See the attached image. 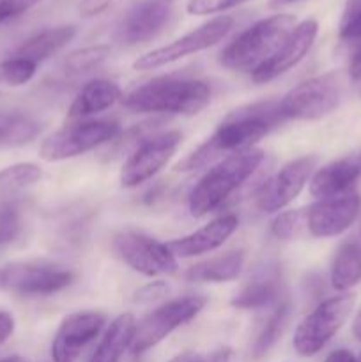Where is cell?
Instances as JSON below:
<instances>
[{"instance_id":"f35d334b","label":"cell","mask_w":361,"mask_h":362,"mask_svg":"<svg viewBox=\"0 0 361 362\" xmlns=\"http://www.w3.org/2000/svg\"><path fill=\"white\" fill-rule=\"evenodd\" d=\"M14 327H16V322H14L13 313L0 310V346L9 341L11 336L14 334Z\"/></svg>"},{"instance_id":"836d02e7","label":"cell","mask_w":361,"mask_h":362,"mask_svg":"<svg viewBox=\"0 0 361 362\" xmlns=\"http://www.w3.org/2000/svg\"><path fill=\"white\" fill-rule=\"evenodd\" d=\"M246 2L250 0H188L186 11L191 16H209V14L225 13Z\"/></svg>"},{"instance_id":"ee69618b","label":"cell","mask_w":361,"mask_h":362,"mask_svg":"<svg viewBox=\"0 0 361 362\" xmlns=\"http://www.w3.org/2000/svg\"><path fill=\"white\" fill-rule=\"evenodd\" d=\"M294 2H299V0H269V7L271 9H280V7L290 6Z\"/></svg>"},{"instance_id":"ab89813d","label":"cell","mask_w":361,"mask_h":362,"mask_svg":"<svg viewBox=\"0 0 361 362\" xmlns=\"http://www.w3.org/2000/svg\"><path fill=\"white\" fill-rule=\"evenodd\" d=\"M232 359V350L229 346H222V349L214 350L209 357H204L202 362H230Z\"/></svg>"},{"instance_id":"60d3db41","label":"cell","mask_w":361,"mask_h":362,"mask_svg":"<svg viewBox=\"0 0 361 362\" xmlns=\"http://www.w3.org/2000/svg\"><path fill=\"white\" fill-rule=\"evenodd\" d=\"M324 362H356V357L349 350H335V352L329 354Z\"/></svg>"},{"instance_id":"d6986e66","label":"cell","mask_w":361,"mask_h":362,"mask_svg":"<svg viewBox=\"0 0 361 362\" xmlns=\"http://www.w3.org/2000/svg\"><path fill=\"white\" fill-rule=\"evenodd\" d=\"M237 226H239V219L236 214H223L198 228L197 232L168 240L165 244L176 258L200 257V255L211 253L222 247L236 232Z\"/></svg>"},{"instance_id":"3957f363","label":"cell","mask_w":361,"mask_h":362,"mask_svg":"<svg viewBox=\"0 0 361 362\" xmlns=\"http://www.w3.org/2000/svg\"><path fill=\"white\" fill-rule=\"evenodd\" d=\"M264 152L248 148L212 165L195 184L188 198V207L193 218H204L222 207L260 166Z\"/></svg>"},{"instance_id":"d590c367","label":"cell","mask_w":361,"mask_h":362,"mask_svg":"<svg viewBox=\"0 0 361 362\" xmlns=\"http://www.w3.org/2000/svg\"><path fill=\"white\" fill-rule=\"evenodd\" d=\"M165 292H168V286H166L165 281H152L149 283V285L142 286V288L134 293V303H152V300L165 296Z\"/></svg>"},{"instance_id":"e575fe53","label":"cell","mask_w":361,"mask_h":362,"mask_svg":"<svg viewBox=\"0 0 361 362\" xmlns=\"http://www.w3.org/2000/svg\"><path fill=\"white\" fill-rule=\"evenodd\" d=\"M39 2L41 0H0V25L23 16Z\"/></svg>"},{"instance_id":"9c48e42d","label":"cell","mask_w":361,"mask_h":362,"mask_svg":"<svg viewBox=\"0 0 361 362\" xmlns=\"http://www.w3.org/2000/svg\"><path fill=\"white\" fill-rule=\"evenodd\" d=\"M112 251L134 272L154 278L177 272V260L165 243L134 228L119 230L112 237Z\"/></svg>"},{"instance_id":"ac0fdd59","label":"cell","mask_w":361,"mask_h":362,"mask_svg":"<svg viewBox=\"0 0 361 362\" xmlns=\"http://www.w3.org/2000/svg\"><path fill=\"white\" fill-rule=\"evenodd\" d=\"M285 297L282 269L278 264H265L253 272L246 285L232 297L230 304L246 311L273 310Z\"/></svg>"},{"instance_id":"f6af8a7d","label":"cell","mask_w":361,"mask_h":362,"mask_svg":"<svg viewBox=\"0 0 361 362\" xmlns=\"http://www.w3.org/2000/svg\"><path fill=\"white\" fill-rule=\"evenodd\" d=\"M0 362H28V361L23 359V357H20V356H9V357H4Z\"/></svg>"},{"instance_id":"277c9868","label":"cell","mask_w":361,"mask_h":362,"mask_svg":"<svg viewBox=\"0 0 361 362\" xmlns=\"http://www.w3.org/2000/svg\"><path fill=\"white\" fill-rule=\"evenodd\" d=\"M296 27L292 14L278 13L255 21L237 34L219 53V64L230 71L253 73L276 49Z\"/></svg>"},{"instance_id":"b9f144b4","label":"cell","mask_w":361,"mask_h":362,"mask_svg":"<svg viewBox=\"0 0 361 362\" xmlns=\"http://www.w3.org/2000/svg\"><path fill=\"white\" fill-rule=\"evenodd\" d=\"M204 357L198 356V354L195 352H183L179 354V356H176L173 359H170L168 362H202Z\"/></svg>"},{"instance_id":"2e32d148","label":"cell","mask_w":361,"mask_h":362,"mask_svg":"<svg viewBox=\"0 0 361 362\" xmlns=\"http://www.w3.org/2000/svg\"><path fill=\"white\" fill-rule=\"evenodd\" d=\"M361 209V197L350 189L338 197L322 198L306 209V228L311 237L328 239L350 228Z\"/></svg>"},{"instance_id":"d6a6232c","label":"cell","mask_w":361,"mask_h":362,"mask_svg":"<svg viewBox=\"0 0 361 362\" xmlns=\"http://www.w3.org/2000/svg\"><path fill=\"white\" fill-rule=\"evenodd\" d=\"M361 35V0H347L340 20V37L353 41Z\"/></svg>"},{"instance_id":"f546056e","label":"cell","mask_w":361,"mask_h":362,"mask_svg":"<svg viewBox=\"0 0 361 362\" xmlns=\"http://www.w3.org/2000/svg\"><path fill=\"white\" fill-rule=\"evenodd\" d=\"M38 64L23 57L13 55L0 62V85L6 87H23L35 76Z\"/></svg>"},{"instance_id":"5bb4252c","label":"cell","mask_w":361,"mask_h":362,"mask_svg":"<svg viewBox=\"0 0 361 362\" xmlns=\"http://www.w3.org/2000/svg\"><path fill=\"white\" fill-rule=\"evenodd\" d=\"M176 0H138L115 28V41L124 46H137L154 39L165 30L173 14Z\"/></svg>"},{"instance_id":"6da1fadb","label":"cell","mask_w":361,"mask_h":362,"mask_svg":"<svg viewBox=\"0 0 361 362\" xmlns=\"http://www.w3.org/2000/svg\"><path fill=\"white\" fill-rule=\"evenodd\" d=\"M280 122H283V117L276 101L255 103L234 110L219 124L211 138H207V141H204L197 151L188 154L176 170L193 172L212 165L218 159L222 161L223 156L229 158L237 152L253 148V145Z\"/></svg>"},{"instance_id":"bcb514c9","label":"cell","mask_w":361,"mask_h":362,"mask_svg":"<svg viewBox=\"0 0 361 362\" xmlns=\"http://www.w3.org/2000/svg\"><path fill=\"white\" fill-rule=\"evenodd\" d=\"M356 362H361V354H360V356L356 357Z\"/></svg>"},{"instance_id":"7c38bea8","label":"cell","mask_w":361,"mask_h":362,"mask_svg":"<svg viewBox=\"0 0 361 362\" xmlns=\"http://www.w3.org/2000/svg\"><path fill=\"white\" fill-rule=\"evenodd\" d=\"M180 141H183V134L179 131H166V133L145 138L124 161L119 173L120 186L133 189L151 180L176 156Z\"/></svg>"},{"instance_id":"8d00e7d4","label":"cell","mask_w":361,"mask_h":362,"mask_svg":"<svg viewBox=\"0 0 361 362\" xmlns=\"http://www.w3.org/2000/svg\"><path fill=\"white\" fill-rule=\"evenodd\" d=\"M350 53H349V78L353 81H361V35L360 37L349 41Z\"/></svg>"},{"instance_id":"ba28073f","label":"cell","mask_w":361,"mask_h":362,"mask_svg":"<svg viewBox=\"0 0 361 362\" xmlns=\"http://www.w3.org/2000/svg\"><path fill=\"white\" fill-rule=\"evenodd\" d=\"M119 136V124L112 120H85V122L69 124L42 141L39 156L46 163L66 161L94 151Z\"/></svg>"},{"instance_id":"7a4b0ae2","label":"cell","mask_w":361,"mask_h":362,"mask_svg":"<svg viewBox=\"0 0 361 362\" xmlns=\"http://www.w3.org/2000/svg\"><path fill=\"white\" fill-rule=\"evenodd\" d=\"M211 101V87L197 78L163 76L138 85L122 98L126 108L137 113L197 115Z\"/></svg>"},{"instance_id":"1f68e13d","label":"cell","mask_w":361,"mask_h":362,"mask_svg":"<svg viewBox=\"0 0 361 362\" xmlns=\"http://www.w3.org/2000/svg\"><path fill=\"white\" fill-rule=\"evenodd\" d=\"M303 225L306 226V209L287 211L276 216L271 223V233L276 239L292 240L299 235Z\"/></svg>"},{"instance_id":"f1b7e54d","label":"cell","mask_w":361,"mask_h":362,"mask_svg":"<svg viewBox=\"0 0 361 362\" xmlns=\"http://www.w3.org/2000/svg\"><path fill=\"white\" fill-rule=\"evenodd\" d=\"M110 46L96 45L87 46V48L71 52L66 59L62 60V73L66 76H81L91 71L98 69L103 62L110 57Z\"/></svg>"},{"instance_id":"603a6c76","label":"cell","mask_w":361,"mask_h":362,"mask_svg":"<svg viewBox=\"0 0 361 362\" xmlns=\"http://www.w3.org/2000/svg\"><path fill=\"white\" fill-rule=\"evenodd\" d=\"M134 329L137 320L131 313H122L113 318L88 362H119L124 352L131 349Z\"/></svg>"},{"instance_id":"7402d4cb","label":"cell","mask_w":361,"mask_h":362,"mask_svg":"<svg viewBox=\"0 0 361 362\" xmlns=\"http://www.w3.org/2000/svg\"><path fill=\"white\" fill-rule=\"evenodd\" d=\"M244 251H229L191 265L184 278L190 283H229L239 278L244 267Z\"/></svg>"},{"instance_id":"4fadbf2b","label":"cell","mask_w":361,"mask_h":362,"mask_svg":"<svg viewBox=\"0 0 361 362\" xmlns=\"http://www.w3.org/2000/svg\"><path fill=\"white\" fill-rule=\"evenodd\" d=\"M317 166V156H303L283 165L257 193V207L262 212H280L292 204L310 182Z\"/></svg>"},{"instance_id":"4dcf8cb0","label":"cell","mask_w":361,"mask_h":362,"mask_svg":"<svg viewBox=\"0 0 361 362\" xmlns=\"http://www.w3.org/2000/svg\"><path fill=\"white\" fill-rule=\"evenodd\" d=\"M23 228L21 211L14 200H0V250L13 244Z\"/></svg>"},{"instance_id":"30bf717a","label":"cell","mask_w":361,"mask_h":362,"mask_svg":"<svg viewBox=\"0 0 361 362\" xmlns=\"http://www.w3.org/2000/svg\"><path fill=\"white\" fill-rule=\"evenodd\" d=\"M232 16H218L214 20L205 21L204 25L188 32L183 37L176 39V41L168 42L165 46H159L156 49H151L145 55H140L134 60L133 67L137 71L159 69V67L177 62V60L184 59V57L204 52V49L212 48L218 42H222L229 35V32L232 30Z\"/></svg>"},{"instance_id":"d4e9b609","label":"cell","mask_w":361,"mask_h":362,"mask_svg":"<svg viewBox=\"0 0 361 362\" xmlns=\"http://www.w3.org/2000/svg\"><path fill=\"white\" fill-rule=\"evenodd\" d=\"M331 286L338 292H347L361 281V246L357 243H343L336 250L331 264Z\"/></svg>"},{"instance_id":"83f0119b","label":"cell","mask_w":361,"mask_h":362,"mask_svg":"<svg viewBox=\"0 0 361 362\" xmlns=\"http://www.w3.org/2000/svg\"><path fill=\"white\" fill-rule=\"evenodd\" d=\"M39 131L38 120L25 113H0V148L21 147L34 140Z\"/></svg>"},{"instance_id":"9a60e30c","label":"cell","mask_w":361,"mask_h":362,"mask_svg":"<svg viewBox=\"0 0 361 362\" xmlns=\"http://www.w3.org/2000/svg\"><path fill=\"white\" fill-rule=\"evenodd\" d=\"M106 315L101 311H74L64 317L52 341L53 362H76L85 346L105 329Z\"/></svg>"},{"instance_id":"e0dca14e","label":"cell","mask_w":361,"mask_h":362,"mask_svg":"<svg viewBox=\"0 0 361 362\" xmlns=\"http://www.w3.org/2000/svg\"><path fill=\"white\" fill-rule=\"evenodd\" d=\"M317 34L319 23L314 18H308V20L297 23L292 28V32L287 35L285 41L282 42V46L260 67H257L250 74L251 80L258 85L269 83V81L285 74L292 67H296L308 55L315 39H317Z\"/></svg>"},{"instance_id":"cb8c5ba5","label":"cell","mask_w":361,"mask_h":362,"mask_svg":"<svg viewBox=\"0 0 361 362\" xmlns=\"http://www.w3.org/2000/svg\"><path fill=\"white\" fill-rule=\"evenodd\" d=\"M76 35L74 25H60V27H50L38 32L32 37H28L20 48L14 52V55L23 57L32 60L34 64H41L55 55L57 52L69 45Z\"/></svg>"},{"instance_id":"74e56055","label":"cell","mask_w":361,"mask_h":362,"mask_svg":"<svg viewBox=\"0 0 361 362\" xmlns=\"http://www.w3.org/2000/svg\"><path fill=\"white\" fill-rule=\"evenodd\" d=\"M112 6V0H81L80 14L85 18L99 16Z\"/></svg>"},{"instance_id":"484cf974","label":"cell","mask_w":361,"mask_h":362,"mask_svg":"<svg viewBox=\"0 0 361 362\" xmlns=\"http://www.w3.org/2000/svg\"><path fill=\"white\" fill-rule=\"evenodd\" d=\"M290 311H292V306H290L289 297L280 300V303L273 308L269 317L264 320V325L260 327V331L257 332V338H255L253 345H251V356H253L255 359L264 357L265 354L278 343V339L282 338L283 332H285L287 324H289Z\"/></svg>"},{"instance_id":"44dd1931","label":"cell","mask_w":361,"mask_h":362,"mask_svg":"<svg viewBox=\"0 0 361 362\" xmlns=\"http://www.w3.org/2000/svg\"><path fill=\"white\" fill-rule=\"evenodd\" d=\"M120 98H122V92H120V87L115 81L96 78V80H91L78 90L76 98L71 103L67 115L73 120L85 119V117L96 115V113L112 108Z\"/></svg>"},{"instance_id":"8fae6325","label":"cell","mask_w":361,"mask_h":362,"mask_svg":"<svg viewBox=\"0 0 361 362\" xmlns=\"http://www.w3.org/2000/svg\"><path fill=\"white\" fill-rule=\"evenodd\" d=\"M73 279L69 269L48 262H13L0 269V288L18 296H53L67 288Z\"/></svg>"},{"instance_id":"7bdbcfd3","label":"cell","mask_w":361,"mask_h":362,"mask_svg":"<svg viewBox=\"0 0 361 362\" xmlns=\"http://www.w3.org/2000/svg\"><path fill=\"white\" fill-rule=\"evenodd\" d=\"M353 334H354V338L361 339V310L357 311L356 318H354V322H353Z\"/></svg>"},{"instance_id":"7dc6e473","label":"cell","mask_w":361,"mask_h":362,"mask_svg":"<svg viewBox=\"0 0 361 362\" xmlns=\"http://www.w3.org/2000/svg\"><path fill=\"white\" fill-rule=\"evenodd\" d=\"M360 163H361V158H360Z\"/></svg>"},{"instance_id":"ffe728a7","label":"cell","mask_w":361,"mask_h":362,"mask_svg":"<svg viewBox=\"0 0 361 362\" xmlns=\"http://www.w3.org/2000/svg\"><path fill=\"white\" fill-rule=\"evenodd\" d=\"M361 175V163L356 158H343L338 161H333L324 165L322 168L315 170L314 175L310 179V189L311 197L317 200L322 198L338 197V194L347 193V191L354 189L357 177Z\"/></svg>"},{"instance_id":"5b68a950","label":"cell","mask_w":361,"mask_h":362,"mask_svg":"<svg viewBox=\"0 0 361 362\" xmlns=\"http://www.w3.org/2000/svg\"><path fill=\"white\" fill-rule=\"evenodd\" d=\"M343 98L340 73L319 74L290 88L278 101L283 120H321L335 112Z\"/></svg>"},{"instance_id":"8992f818","label":"cell","mask_w":361,"mask_h":362,"mask_svg":"<svg viewBox=\"0 0 361 362\" xmlns=\"http://www.w3.org/2000/svg\"><path fill=\"white\" fill-rule=\"evenodd\" d=\"M356 297L353 293H340L322 300L297 325L292 345L297 356L314 357L331 341L343 327L353 311Z\"/></svg>"},{"instance_id":"52a82bcc","label":"cell","mask_w":361,"mask_h":362,"mask_svg":"<svg viewBox=\"0 0 361 362\" xmlns=\"http://www.w3.org/2000/svg\"><path fill=\"white\" fill-rule=\"evenodd\" d=\"M205 304H207V297L184 296L158 306L147 317L137 322L130 350L134 356H140V354L154 349L173 331L193 320L204 310Z\"/></svg>"},{"instance_id":"4316f807","label":"cell","mask_w":361,"mask_h":362,"mask_svg":"<svg viewBox=\"0 0 361 362\" xmlns=\"http://www.w3.org/2000/svg\"><path fill=\"white\" fill-rule=\"evenodd\" d=\"M42 177L41 166L35 163H14L0 170V200H13L21 191L38 184Z\"/></svg>"}]
</instances>
